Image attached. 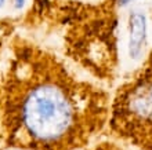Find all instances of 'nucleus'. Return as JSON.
<instances>
[{"mask_svg":"<svg viewBox=\"0 0 152 150\" xmlns=\"http://www.w3.org/2000/svg\"><path fill=\"white\" fill-rule=\"evenodd\" d=\"M84 150H127L124 146H122L118 141H102L96 143L94 146H88Z\"/></svg>","mask_w":152,"mask_h":150,"instance_id":"nucleus-4","label":"nucleus"},{"mask_svg":"<svg viewBox=\"0 0 152 150\" xmlns=\"http://www.w3.org/2000/svg\"><path fill=\"white\" fill-rule=\"evenodd\" d=\"M3 4H4V0H0V8L3 7Z\"/></svg>","mask_w":152,"mask_h":150,"instance_id":"nucleus-9","label":"nucleus"},{"mask_svg":"<svg viewBox=\"0 0 152 150\" xmlns=\"http://www.w3.org/2000/svg\"><path fill=\"white\" fill-rule=\"evenodd\" d=\"M24 3H25V0H14V4H15L17 8H21L24 6Z\"/></svg>","mask_w":152,"mask_h":150,"instance_id":"nucleus-7","label":"nucleus"},{"mask_svg":"<svg viewBox=\"0 0 152 150\" xmlns=\"http://www.w3.org/2000/svg\"><path fill=\"white\" fill-rule=\"evenodd\" d=\"M148 46V20L144 11L130 10L127 15V52L130 59L141 61Z\"/></svg>","mask_w":152,"mask_h":150,"instance_id":"nucleus-3","label":"nucleus"},{"mask_svg":"<svg viewBox=\"0 0 152 150\" xmlns=\"http://www.w3.org/2000/svg\"><path fill=\"white\" fill-rule=\"evenodd\" d=\"M71 3H80L86 6H101V7H119L118 0H65Z\"/></svg>","mask_w":152,"mask_h":150,"instance_id":"nucleus-5","label":"nucleus"},{"mask_svg":"<svg viewBox=\"0 0 152 150\" xmlns=\"http://www.w3.org/2000/svg\"><path fill=\"white\" fill-rule=\"evenodd\" d=\"M107 131L118 142L152 150V48L111 94Z\"/></svg>","mask_w":152,"mask_h":150,"instance_id":"nucleus-2","label":"nucleus"},{"mask_svg":"<svg viewBox=\"0 0 152 150\" xmlns=\"http://www.w3.org/2000/svg\"><path fill=\"white\" fill-rule=\"evenodd\" d=\"M111 94L47 48L15 36L1 72L0 134L20 150H84L107 131Z\"/></svg>","mask_w":152,"mask_h":150,"instance_id":"nucleus-1","label":"nucleus"},{"mask_svg":"<svg viewBox=\"0 0 152 150\" xmlns=\"http://www.w3.org/2000/svg\"><path fill=\"white\" fill-rule=\"evenodd\" d=\"M0 48H1V41H0ZM0 92H1V70H0Z\"/></svg>","mask_w":152,"mask_h":150,"instance_id":"nucleus-8","label":"nucleus"},{"mask_svg":"<svg viewBox=\"0 0 152 150\" xmlns=\"http://www.w3.org/2000/svg\"><path fill=\"white\" fill-rule=\"evenodd\" d=\"M133 1H136V0H118V6H119V8H124L130 6Z\"/></svg>","mask_w":152,"mask_h":150,"instance_id":"nucleus-6","label":"nucleus"}]
</instances>
